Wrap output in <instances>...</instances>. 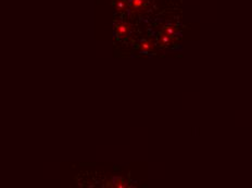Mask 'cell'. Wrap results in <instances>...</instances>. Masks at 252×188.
I'll use <instances>...</instances> for the list:
<instances>
[{"label": "cell", "instance_id": "obj_5", "mask_svg": "<svg viewBox=\"0 0 252 188\" xmlns=\"http://www.w3.org/2000/svg\"><path fill=\"white\" fill-rule=\"evenodd\" d=\"M116 8H117V10H119V11H124L126 9L125 1H123V0H120V1L116 3Z\"/></svg>", "mask_w": 252, "mask_h": 188}, {"label": "cell", "instance_id": "obj_2", "mask_svg": "<svg viewBox=\"0 0 252 188\" xmlns=\"http://www.w3.org/2000/svg\"><path fill=\"white\" fill-rule=\"evenodd\" d=\"M154 45L151 40H146V41H142L140 44V49L142 51H151L153 49Z\"/></svg>", "mask_w": 252, "mask_h": 188}, {"label": "cell", "instance_id": "obj_3", "mask_svg": "<svg viewBox=\"0 0 252 188\" xmlns=\"http://www.w3.org/2000/svg\"><path fill=\"white\" fill-rule=\"evenodd\" d=\"M176 33V28L175 26L173 25H169V26H165V27L163 28V30H162V34L163 35H166V36H169V37H173V35Z\"/></svg>", "mask_w": 252, "mask_h": 188}, {"label": "cell", "instance_id": "obj_1", "mask_svg": "<svg viewBox=\"0 0 252 188\" xmlns=\"http://www.w3.org/2000/svg\"><path fill=\"white\" fill-rule=\"evenodd\" d=\"M129 30H131V25L127 24V23H121L116 26V34L120 37H125L127 33L129 32Z\"/></svg>", "mask_w": 252, "mask_h": 188}, {"label": "cell", "instance_id": "obj_4", "mask_svg": "<svg viewBox=\"0 0 252 188\" xmlns=\"http://www.w3.org/2000/svg\"><path fill=\"white\" fill-rule=\"evenodd\" d=\"M145 4V0H131V7L133 9H140Z\"/></svg>", "mask_w": 252, "mask_h": 188}]
</instances>
